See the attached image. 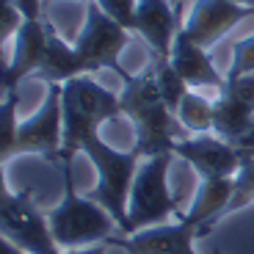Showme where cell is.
Segmentation results:
<instances>
[{"label":"cell","mask_w":254,"mask_h":254,"mask_svg":"<svg viewBox=\"0 0 254 254\" xmlns=\"http://www.w3.org/2000/svg\"><path fill=\"white\" fill-rule=\"evenodd\" d=\"M17 102H19V91L3 94V105H0V160L3 163L17 158V130H19Z\"/></svg>","instance_id":"ffe728a7"},{"label":"cell","mask_w":254,"mask_h":254,"mask_svg":"<svg viewBox=\"0 0 254 254\" xmlns=\"http://www.w3.org/2000/svg\"><path fill=\"white\" fill-rule=\"evenodd\" d=\"M22 25H25V14L17 8V3L14 0H0V42L6 45L8 36H17Z\"/></svg>","instance_id":"cb8c5ba5"},{"label":"cell","mask_w":254,"mask_h":254,"mask_svg":"<svg viewBox=\"0 0 254 254\" xmlns=\"http://www.w3.org/2000/svg\"><path fill=\"white\" fill-rule=\"evenodd\" d=\"M47 28H50L47 19H25V25L19 28V33L14 36L11 61L3 58V69H0L3 94L19 91V83L36 75L47 50Z\"/></svg>","instance_id":"7c38bea8"},{"label":"cell","mask_w":254,"mask_h":254,"mask_svg":"<svg viewBox=\"0 0 254 254\" xmlns=\"http://www.w3.org/2000/svg\"><path fill=\"white\" fill-rule=\"evenodd\" d=\"M252 125H254V111H249L235 97L218 91V97L213 100V133L235 146L252 130Z\"/></svg>","instance_id":"e0dca14e"},{"label":"cell","mask_w":254,"mask_h":254,"mask_svg":"<svg viewBox=\"0 0 254 254\" xmlns=\"http://www.w3.org/2000/svg\"><path fill=\"white\" fill-rule=\"evenodd\" d=\"M172 66L180 72L185 83L190 89H216L221 91L224 83H227V75L218 72V66L213 64L210 58V50L199 47L193 39H188L183 31L177 33L174 39V47H172V56H169Z\"/></svg>","instance_id":"5bb4252c"},{"label":"cell","mask_w":254,"mask_h":254,"mask_svg":"<svg viewBox=\"0 0 254 254\" xmlns=\"http://www.w3.org/2000/svg\"><path fill=\"white\" fill-rule=\"evenodd\" d=\"M235 3H243V6H254V0H235Z\"/></svg>","instance_id":"4dcf8cb0"},{"label":"cell","mask_w":254,"mask_h":254,"mask_svg":"<svg viewBox=\"0 0 254 254\" xmlns=\"http://www.w3.org/2000/svg\"><path fill=\"white\" fill-rule=\"evenodd\" d=\"M172 152L190 163V169L199 174V180H227L235 177L243 166V155L235 146L224 141L216 133H199V135H185L174 141Z\"/></svg>","instance_id":"30bf717a"},{"label":"cell","mask_w":254,"mask_h":254,"mask_svg":"<svg viewBox=\"0 0 254 254\" xmlns=\"http://www.w3.org/2000/svg\"><path fill=\"white\" fill-rule=\"evenodd\" d=\"M61 105H64V149L61 160H72L80 152L83 141L100 133L105 122L122 114L119 94L105 89L91 75L72 77L61 86Z\"/></svg>","instance_id":"3957f363"},{"label":"cell","mask_w":254,"mask_h":254,"mask_svg":"<svg viewBox=\"0 0 254 254\" xmlns=\"http://www.w3.org/2000/svg\"><path fill=\"white\" fill-rule=\"evenodd\" d=\"M61 149H64L61 86H47L39 111L19 122L17 155H42L50 163H61Z\"/></svg>","instance_id":"ba28073f"},{"label":"cell","mask_w":254,"mask_h":254,"mask_svg":"<svg viewBox=\"0 0 254 254\" xmlns=\"http://www.w3.org/2000/svg\"><path fill=\"white\" fill-rule=\"evenodd\" d=\"M61 254H108V243H94V246H86V249H69V252H61Z\"/></svg>","instance_id":"4316f807"},{"label":"cell","mask_w":254,"mask_h":254,"mask_svg":"<svg viewBox=\"0 0 254 254\" xmlns=\"http://www.w3.org/2000/svg\"><path fill=\"white\" fill-rule=\"evenodd\" d=\"M180 25H183V19H180L172 0H138L133 33H138L144 39L146 47L152 50V56L158 58L172 56Z\"/></svg>","instance_id":"4fadbf2b"},{"label":"cell","mask_w":254,"mask_h":254,"mask_svg":"<svg viewBox=\"0 0 254 254\" xmlns=\"http://www.w3.org/2000/svg\"><path fill=\"white\" fill-rule=\"evenodd\" d=\"M174 152L144 158L135 172L130 202H127V227L122 235H133L138 229H149L166 224L172 216H180L177 199L169 188V166Z\"/></svg>","instance_id":"5b68a950"},{"label":"cell","mask_w":254,"mask_h":254,"mask_svg":"<svg viewBox=\"0 0 254 254\" xmlns=\"http://www.w3.org/2000/svg\"><path fill=\"white\" fill-rule=\"evenodd\" d=\"M64 174V196L56 207L47 213L50 229L61 252L69 249H86L94 243H105L114 238L119 224L114 221L108 210L91 196H80L75 190V177H72V160H61Z\"/></svg>","instance_id":"7a4b0ae2"},{"label":"cell","mask_w":254,"mask_h":254,"mask_svg":"<svg viewBox=\"0 0 254 254\" xmlns=\"http://www.w3.org/2000/svg\"><path fill=\"white\" fill-rule=\"evenodd\" d=\"M249 17H254V6H243L235 0H193L188 14L183 17L180 31L199 47L210 50Z\"/></svg>","instance_id":"9c48e42d"},{"label":"cell","mask_w":254,"mask_h":254,"mask_svg":"<svg viewBox=\"0 0 254 254\" xmlns=\"http://www.w3.org/2000/svg\"><path fill=\"white\" fill-rule=\"evenodd\" d=\"M196 238L199 227H193L188 218L177 216L174 224L166 221L149 229H138L133 235H114L105 243L127 254H196L193 252Z\"/></svg>","instance_id":"8fae6325"},{"label":"cell","mask_w":254,"mask_h":254,"mask_svg":"<svg viewBox=\"0 0 254 254\" xmlns=\"http://www.w3.org/2000/svg\"><path fill=\"white\" fill-rule=\"evenodd\" d=\"M152 69H155V80H158V89L160 94H163L166 105L177 114L180 102H183V97L190 91V86L180 77V72L172 66V61L169 58H158L152 56Z\"/></svg>","instance_id":"d6986e66"},{"label":"cell","mask_w":254,"mask_h":254,"mask_svg":"<svg viewBox=\"0 0 254 254\" xmlns=\"http://www.w3.org/2000/svg\"><path fill=\"white\" fill-rule=\"evenodd\" d=\"M221 94L235 97V100L243 102L249 111H254V72H249V75H238V77H227Z\"/></svg>","instance_id":"d4e9b609"},{"label":"cell","mask_w":254,"mask_h":254,"mask_svg":"<svg viewBox=\"0 0 254 254\" xmlns=\"http://www.w3.org/2000/svg\"><path fill=\"white\" fill-rule=\"evenodd\" d=\"M127 42H130V31L122 28L116 19H111L108 14L91 0L89 6H86L83 28H80V33L75 36L72 45H75V50L80 53V58L86 61L89 75H94V72H100V69H111V72H116L119 80H122V77L127 75V69L122 66L119 56L127 47Z\"/></svg>","instance_id":"52a82bcc"},{"label":"cell","mask_w":254,"mask_h":254,"mask_svg":"<svg viewBox=\"0 0 254 254\" xmlns=\"http://www.w3.org/2000/svg\"><path fill=\"white\" fill-rule=\"evenodd\" d=\"M172 3H174V8H177L180 19H183V6H185V0H172Z\"/></svg>","instance_id":"f1b7e54d"},{"label":"cell","mask_w":254,"mask_h":254,"mask_svg":"<svg viewBox=\"0 0 254 254\" xmlns=\"http://www.w3.org/2000/svg\"><path fill=\"white\" fill-rule=\"evenodd\" d=\"M0 254H25L19 246H14L11 241H6V238H0Z\"/></svg>","instance_id":"83f0119b"},{"label":"cell","mask_w":254,"mask_h":254,"mask_svg":"<svg viewBox=\"0 0 254 254\" xmlns=\"http://www.w3.org/2000/svg\"><path fill=\"white\" fill-rule=\"evenodd\" d=\"M80 75H89L86 61L75 50V45L64 42L58 36V31L50 25L47 28V50H45V58H42V66L33 75V80H42L47 86H64L66 80L80 77Z\"/></svg>","instance_id":"2e32d148"},{"label":"cell","mask_w":254,"mask_h":254,"mask_svg":"<svg viewBox=\"0 0 254 254\" xmlns=\"http://www.w3.org/2000/svg\"><path fill=\"white\" fill-rule=\"evenodd\" d=\"M102 11L108 14L111 19H116L122 28L133 33L135 28V8H138V0H94Z\"/></svg>","instance_id":"603a6c76"},{"label":"cell","mask_w":254,"mask_h":254,"mask_svg":"<svg viewBox=\"0 0 254 254\" xmlns=\"http://www.w3.org/2000/svg\"><path fill=\"white\" fill-rule=\"evenodd\" d=\"M119 102H122V116H127L135 130L133 146L138 149L141 158L172 152L174 141L185 138L183 125L177 122L174 111L166 105L163 94L158 89L152 64L138 75L127 72L122 77Z\"/></svg>","instance_id":"6da1fadb"},{"label":"cell","mask_w":254,"mask_h":254,"mask_svg":"<svg viewBox=\"0 0 254 254\" xmlns=\"http://www.w3.org/2000/svg\"><path fill=\"white\" fill-rule=\"evenodd\" d=\"M177 122L183 125L185 133H213V100H207L204 94H199L196 89H190L183 97L177 108Z\"/></svg>","instance_id":"ac0fdd59"},{"label":"cell","mask_w":254,"mask_h":254,"mask_svg":"<svg viewBox=\"0 0 254 254\" xmlns=\"http://www.w3.org/2000/svg\"><path fill=\"white\" fill-rule=\"evenodd\" d=\"M235 193V177L227 180H199V188L193 193V202L185 213H180L183 218H188L193 227H199V238L207 235L210 227H216L224 218L229 199Z\"/></svg>","instance_id":"9a60e30c"},{"label":"cell","mask_w":254,"mask_h":254,"mask_svg":"<svg viewBox=\"0 0 254 254\" xmlns=\"http://www.w3.org/2000/svg\"><path fill=\"white\" fill-rule=\"evenodd\" d=\"M249 72H254V33L238 39L232 45V61H229V69L224 75L238 77V75H249Z\"/></svg>","instance_id":"7402d4cb"},{"label":"cell","mask_w":254,"mask_h":254,"mask_svg":"<svg viewBox=\"0 0 254 254\" xmlns=\"http://www.w3.org/2000/svg\"><path fill=\"white\" fill-rule=\"evenodd\" d=\"M0 238L25 254H61L50 229V218L36 207L31 190H0Z\"/></svg>","instance_id":"8992f818"},{"label":"cell","mask_w":254,"mask_h":254,"mask_svg":"<svg viewBox=\"0 0 254 254\" xmlns=\"http://www.w3.org/2000/svg\"><path fill=\"white\" fill-rule=\"evenodd\" d=\"M50 3H56V0H45V11H47V6H50ZM80 3H83V6H89L91 0H80Z\"/></svg>","instance_id":"f546056e"},{"label":"cell","mask_w":254,"mask_h":254,"mask_svg":"<svg viewBox=\"0 0 254 254\" xmlns=\"http://www.w3.org/2000/svg\"><path fill=\"white\" fill-rule=\"evenodd\" d=\"M25 19H45V0H14Z\"/></svg>","instance_id":"484cf974"},{"label":"cell","mask_w":254,"mask_h":254,"mask_svg":"<svg viewBox=\"0 0 254 254\" xmlns=\"http://www.w3.org/2000/svg\"><path fill=\"white\" fill-rule=\"evenodd\" d=\"M252 202H254V158H246L243 166H241V172L235 174V193H232V199H229L224 216L238 213V210L249 207Z\"/></svg>","instance_id":"44dd1931"},{"label":"cell","mask_w":254,"mask_h":254,"mask_svg":"<svg viewBox=\"0 0 254 254\" xmlns=\"http://www.w3.org/2000/svg\"><path fill=\"white\" fill-rule=\"evenodd\" d=\"M80 152L91 160L97 172V185L86 193L94 202H100L102 207L108 210L114 221L119 224V235L127 227V202H130V188H133L135 172L141 166V155L135 146L130 149H116L108 141H102L100 133L89 135L83 141Z\"/></svg>","instance_id":"277c9868"}]
</instances>
